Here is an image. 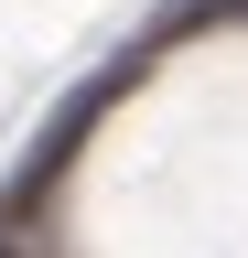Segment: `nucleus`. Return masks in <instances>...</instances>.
I'll return each mask as SVG.
<instances>
[{
  "label": "nucleus",
  "instance_id": "obj_1",
  "mask_svg": "<svg viewBox=\"0 0 248 258\" xmlns=\"http://www.w3.org/2000/svg\"><path fill=\"white\" fill-rule=\"evenodd\" d=\"M183 22H248V0H183Z\"/></svg>",
  "mask_w": 248,
  "mask_h": 258
}]
</instances>
